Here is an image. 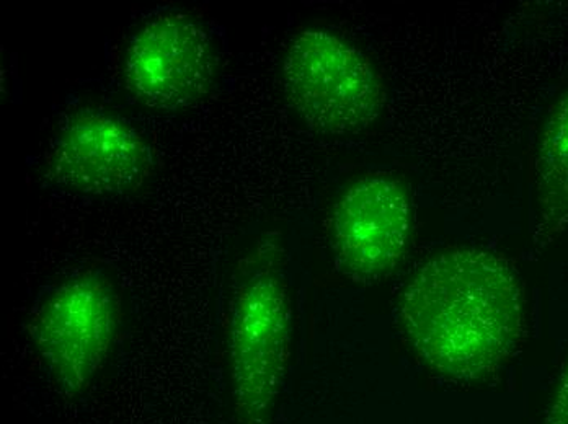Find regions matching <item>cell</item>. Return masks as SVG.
Listing matches in <instances>:
<instances>
[{
    "label": "cell",
    "instance_id": "cell-1",
    "mask_svg": "<svg viewBox=\"0 0 568 424\" xmlns=\"http://www.w3.org/2000/svg\"><path fill=\"white\" fill-rule=\"evenodd\" d=\"M408 343L433 371L479 379L518 350L521 286L507 260L479 248L443 251L412 276L400 302Z\"/></svg>",
    "mask_w": 568,
    "mask_h": 424
},
{
    "label": "cell",
    "instance_id": "cell-2",
    "mask_svg": "<svg viewBox=\"0 0 568 424\" xmlns=\"http://www.w3.org/2000/svg\"><path fill=\"white\" fill-rule=\"evenodd\" d=\"M260 254L244 271L229 323V371L237 424H270L291 354L290 291L278 263Z\"/></svg>",
    "mask_w": 568,
    "mask_h": 424
},
{
    "label": "cell",
    "instance_id": "cell-3",
    "mask_svg": "<svg viewBox=\"0 0 568 424\" xmlns=\"http://www.w3.org/2000/svg\"><path fill=\"white\" fill-rule=\"evenodd\" d=\"M282 75L287 102L318 133H359L383 115V79L362 50L334 31L307 29L293 37Z\"/></svg>",
    "mask_w": 568,
    "mask_h": 424
},
{
    "label": "cell",
    "instance_id": "cell-4",
    "mask_svg": "<svg viewBox=\"0 0 568 424\" xmlns=\"http://www.w3.org/2000/svg\"><path fill=\"white\" fill-rule=\"evenodd\" d=\"M118 298L105 276L82 273L58 286L31 322V340L51 379L79 394L102 369L116 334Z\"/></svg>",
    "mask_w": 568,
    "mask_h": 424
},
{
    "label": "cell",
    "instance_id": "cell-5",
    "mask_svg": "<svg viewBox=\"0 0 568 424\" xmlns=\"http://www.w3.org/2000/svg\"><path fill=\"white\" fill-rule=\"evenodd\" d=\"M124 75L130 92L149 108H190L213 87V41L192 17L161 13L145 22L131 40Z\"/></svg>",
    "mask_w": 568,
    "mask_h": 424
},
{
    "label": "cell",
    "instance_id": "cell-6",
    "mask_svg": "<svg viewBox=\"0 0 568 424\" xmlns=\"http://www.w3.org/2000/svg\"><path fill=\"white\" fill-rule=\"evenodd\" d=\"M410 199L389 175H368L343 192L331 219V244L342 273L377 282L400 263L410 240Z\"/></svg>",
    "mask_w": 568,
    "mask_h": 424
},
{
    "label": "cell",
    "instance_id": "cell-7",
    "mask_svg": "<svg viewBox=\"0 0 568 424\" xmlns=\"http://www.w3.org/2000/svg\"><path fill=\"white\" fill-rule=\"evenodd\" d=\"M151 149L138 130L100 110L72 115L48 154L51 180L89 196L134 192L151 174Z\"/></svg>",
    "mask_w": 568,
    "mask_h": 424
},
{
    "label": "cell",
    "instance_id": "cell-8",
    "mask_svg": "<svg viewBox=\"0 0 568 424\" xmlns=\"http://www.w3.org/2000/svg\"><path fill=\"white\" fill-rule=\"evenodd\" d=\"M536 237L550 242L568 227V91L552 106L532 158Z\"/></svg>",
    "mask_w": 568,
    "mask_h": 424
},
{
    "label": "cell",
    "instance_id": "cell-9",
    "mask_svg": "<svg viewBox=\"0 0 568 424\" xmlns=\"http://www.w3.org/2000/svg\"><path fill=\"white\" fill-rule=\"evenodd\" d=\"M546 424H568V361L547 412Z\"/></svg>",
    "mask_w": 568,
    "mask_h": 424
}]
</instances>
